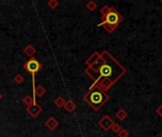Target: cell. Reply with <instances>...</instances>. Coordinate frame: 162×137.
<instances>
[{
  "label": "cell",
  "mask_w": 162,
  "mask_h": 137,
  "mask_svg": "<svg viewBox=\"0 0 162 137\" xmlns=\"http://www.w3.org/2000/svg\"><path fill=\"white\" fill-rule=\"evenodd\" d=\"M46 89L44 88L42 85H38V86H36L33 88V104H36V97L38 96V97H42L44 94H46Z\"/></svg>",
  "instance_id": "obj_7"
},
{
  "label": "cell",
  "mask_w": 162,
  "mask_h": 137,
  "mask_svg": "<svg viewBox=\"0 0 162 137\" xmlns=\"http://www.w3.org/2000/svg\"><path fill=\"white\" fill-rule=\"evenodd\" d=\"M156 113H158L160 117H161V118H162V104L158 108V109H156Z\"/></svg>",
  "instance_id": "obj_21"
},
{
  "label": "cell",
  "mask_w": 162,
  "mask_h": 137,
  "mask_svg": "<svg viewBox=\"0 0 162 137\" xmlns=\"http://www.w3.org/2000/svg\"><path fill=\"white\" fill-rule=\"evenodd\" d=\"M3 99V95L1 94V92H0V101H1Z\"/></svg>",
  "instance_id": "obj_22"
},
{
  "label": "cell",
  "mask_w": 162,
  "mask_h": 137,
  "mask_svg": "<svg viewBox=\"0 0 162 137\" xmlns=\"http://www.w3.org/2000/svg\"><path fill=\"white\" fill-rule=\"evenodd\" d=\"M47 4H48V6L53 10L59 6V2H58L57 0H50V1H48Z\"/></svg>",
  "instance_id": "obj_16"
},
{
  "label": "cell",
  "mask_w": 162,
  "mask_h": 137,
  "mask_svg": "<svg viewBox=\"0 0 162 137\" xmlns=\"http://www.w3.org/2000/svg\"><path fill=\"white\" fill-rule=\"evenodd\" d=\"M161 4H162V0H161Z\"/></svg>",
  "instance_id": "obj_23"
},
{
  "label": "cell",
  "mask_w": 162,
  "mask_h": 137,
  "mask_svg": "<svg viewBox=\"0 0 162 137\" xmlns=\"http://www.w3.org/2000/svg\"><path fill=\"white\" fill-rule=\"evenodd\" d=\"M99 56H100V53L99 52H95L92 55L88 58V59L86 60V65H87V67H89V66H91L92 64H94V63L99 58Z\"/></svg>",
  "instance_id": "obj_11"
},
{
  "label": "cell",
  "mask_w": 162,
  "mask_h": 137,
  "mask_svg": "<svg viewBox=\"0 0 162 137\" xmlns=\"http://www.w3.org/2000/svg\"><path fill=\"white\" fill-rule=\"evenodd\" d=\"M117 134L119 137H129V133L125 129H121V130Z\"/></svg>",
  "instance_id": "obj_20"
},
{
  "label": "cell",
  "mask_w": 162,
  "mask_h": 137,
  "mask_svg": "<svg viewBox=\"0 0 162 137\" xmlns=\"http://www.w3.org/2000/svg\"><path fill=\"white\" fill-rule=\"evenodd\" d=\"M45 126L50 130H55L57 127L59 126V122H58L53 116H51L50 118H48L47 121L45 122Z\"/></svg>",
  "instance_id": "obj_8"
},
{
  "label": "cell",
  "mask_w": 162,
  "mask_h": 137,
  "mask_svg": "<svg viewBox=\"0 0 162 137\" xmlns=\"http://www.w3.org/2000/svg\"><path fill=\"white\" fill-rule=\"evenodd\" d=\"M111 9H112V7H110V6H103L102 8H101V10H100V13H101V16H104V15H106V14L109 13L110 11H111Z\"/></svg>",
  "instance_id": "obj_18"
},
{
  "label": "cell",
  "mask_w": 162,
  "mask_h": 137,
  "mask_svg": "<svg viewBox=\"0 0 162 137\" xmlns=\"http://www.w3.org/2000/svg\"><path fill=\"white\" fill-rule=\"evenodd\" d=\"M115 116L117 117V119H119L120 121H123L127 118V116H128V113H127V111L123 109H120L119 110H117V112L115 113Z\"/></svg>",
  "instance_id": "obj_12"
},
{
  "label": "cell",
  "mask_w": 162,
  "mask_h": 137,
  "mask_svg": "<svg viewBox=\"0 0 162 137\" xmlns=\"http://www.w3.org/2000/svg\"><path fill=\"white\" fill-rule=\"evenodd\" d=\"M121 127H120V125L119 124H116V123H115L114 125H112V131H114V133H119V131L121 130Z\"/></svg>",
  "instance_id": "obj_19"
},
{
  "label": "cell",
  "mask_w": 162,
  "mask_h": 137,
  "mask_svg": "<svg viewBox=\"0 0 162 137\" xmlns=\"http://www.w3.org/2000/svg\"><path fill=\"white\" fill-rule=\"evenodd\" d=\"M127 70L108 51L100 53L99 58L91 66L87 67L85 73L94 80V85L105 92L126 73Z\"/></svg>",
  "instance_id": "obj_1"
},
{
  "label": "cell",
  "mask_w": 162,
  "mask_h": 137,
  "mask_svg": "<svg viewBox=\"0 0 162 137\" xmlns=\"http://www.w3.org/2000/svg\"><path fill=\"white\" fill-rule=\"evenodd\" d=\"M13 80H14V82L16 83V84H22V83L24 82V76L22 74H20V73H18V74H16V76H14Z\"/></svg>",
  "instance_id": "obj_17"
},
{
  "label": "cell",
  "mask_w": 162,
  "mask_h": 137,
  "mask_svg": "<svg viewBox=\"0 0 162 137\" xmlns=\"http://www.w3.org/2000/svg\"><path fill=\"white\" fill-rule=\"evenodd\" d=\"M114 124H115V121L112 120L109 115H104L98 121V126L104 131H109Z\"/></svg>",
  "instance_id": "obj_5"
},
{
  "label": "cell",
  "mask_w": 162,
  "mask_h": 137,
  "mask_svg": "<svg viewBox=\"0 0 162 137\" xmlns=\"http://www.w3.org/2000/svg\"><path fill=\"white\" fill-rule=\"evenodd\" d=\"M64 109L68 111V112H72V111H75V109H76V105H75V103L73 102L72 100H68L66 101L65 103V105H64Z\"/></svg>",
  "instance_id": "obj_10"
},
{
  "label": "cell",
  "mask_w": 162,
  "mask_h": 137,
  "mask_svg": "<svg viewBox=\"0 0 162 137\" xmlns=\"http://www.w3.org/2000/svg\"><path fill=\"white\" fill-rule=\"evenodd\" d=\"M66 103V100L63 98L61 96H58L57 98L55 100V105L57 107V108H63Z\"/></svg>",
  "instance_id": "obj_13"
},
{
  "label": "cell",
  "mask_w": 162,
  "mask_h": 137,
  "mask_svg": "<svg viewBox=\"0 0 162 137\" xmlns=\"http://www.w3.org/2000/svg\"><path fill=\"white\" fill-rule=\"evenodd\" d=\"M26 110L29 114H30V116L32 117V118H36V117H37L39 114L41 113L43 109L42 107L39 105V104H33L31 106H29L26 108Z\"/></svg>",
  "instance_id": "obj_6"
},
{
  "label": "cell",
  "mask_w": 162,
  "mask_h": 137,
  "mask_svg": "<svg viewBox=\"0 0 162 137\" xmlns=\"http://www.w3.org/2000/svg\"><path fill=\"white\" fill-rule=\"evenodd\" d=\"M83 99L88 103V105L94 110H99L103 105L110 99V97L99 87L92 84L88 92L83 97Z\"/></svg>",
  "instance_id": "obj_2"
},
{
  "label": "cell",
  "mask_w": 162,
  "mask_h": 137,
  "mask_svg": "<svg viewBox=\"0 0 162 137\" xmlns=\"http://www.w3.org/2000/svg\"><path fill=\"white\" fill-rule=\"evenodd\" d=\"M86 8L89 10L90 12H94L95 10L97 8V4L95 2V1H92V0H91V1H89L87 4H86Z\"/></svg>",
  "instance_id": "obj_14"
},
{
  "label": "cell",
  "mask_w": 162,
  "mask_h": 137,
  "mask_svg": "<svg viewBox=\"0 0 162 137\" xmlns=\"http://www.w3.org/2000/svg\"><path fill=\"white\" fill-rule=\"evenodd\" d=\"M123 20L124 17L115 8L112 7L111 11L106 15L101 16V23L98 24V26L103 27L108 32L112 33L115 31V29Z\"/></svg>",
  "instance_id": "obj_3"
},
{
  "label": "cell",
  "mask_w": 162,
  "mask_h": 137,
  "mask_svg": "<svg viewBox=\"0 0 162 137\" xmlns=\"http://www.w3.org/2000/svg\"><path fill=\"white\" fill-rule=\"evenodd\" d=\"M23 68H25L29 73H31L32 79H33V87L34 88L36 87V85H34L36 84V73L42 68V64L36 59V58L32 57L23 65Z\"/></svg>",
  "instance_id": "obj_4"
},
{
  "label": "cell",
  "mask_w": 162,
  "mask_h": 137,
  "mask_svg": "<svg viewBox=\"0 0 162 137\" xmlns=\"http://www.w3.org/2000/svg\"><path fill=\"white\" fill-rule=\"evenodd\" d=\"M23 103H24V104H25L27 107L33 105V96H31V95H26V96L23 98Z\"/></svg>",
  "instance_id": "obj_15"
},
{
  "label": "cell",
  "mask_w": 162,
  "mask_h": 137,
  "mask_svg": "<svg viewBox=\"0 0 162 137\" xmlns=\"http://www.w3.org/2000/svg\"><path fill=\"white\" fill-rule=\"evenodd\" d=\"M23 52L25 53L28 57L32 58L34 55V53L36 52V49L34 48L33 45H28V46H26V48H24Z\"/></svg>",
  "instance_id": "obj_9"
}]
</instances>
